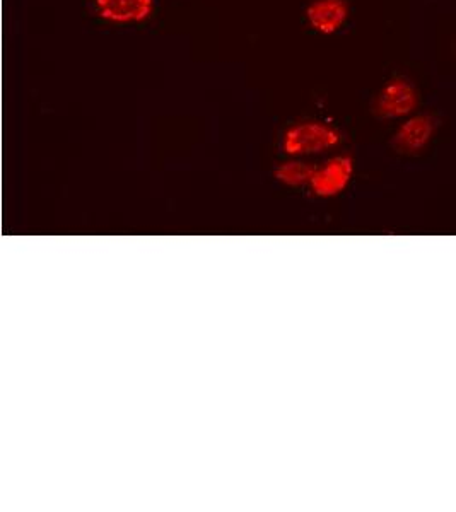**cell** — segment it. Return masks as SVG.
<instances>
[{
	"mask_svg": "<svg viewBox=\"0 0 456 512\" xmlns=\"http://www.w3.org/2000/svg\"><path fill=\"white\" fill-rule=\"evenodd\" d=\"M339 144V132L322 122H304L294 125L287 130L282 139V149L289 156L315 154V152L332 149Z\"/></svg>",
	"mask_w": 456,
	"mask_h": 512,
	"instance_id": "cell-1",
	"label": "cell"
},
{
	"mask_svg": "<svg viewBox=\"0 0 456 512\" xmlns=\"http://www.w3.org/2000/svg\"><path fill=\"white\" fill-rule=\"evenodd\" d=\"M417 91L405 79H393L381 89L375 99V113L381 118H402L416 110Z\"/></svg>",
	"mask_w": 456,
	"mask_h": 512,
	"instance_id": "cell-2",
	"label": "cell"
},
{
	"mask_svg": "<svg viewBox=\"0 0 456 512\" xmlns=\"http://www.w3.org/2000/svg\"><path fill=\"white\" fill-rule=\"evenodd\" d=\"M354 163L349 156L330 159L322 168H316L310 187L315 195L323 198L335 197L344 192L351 183Z\"/></svg>",
	"mask_w": 456,
	"mask_h": 512,
	"instance_id": "cell-3",
	"label": "cell"
},
{
	"mask_svg": "<svg viewBox=\"0 0 456 512\" xmlns=\"http://www.w3.org/2000/svg\"><path fill=\"white\" fill-rule=\"evenodd\" d=\"M436 134V120L429 115L412 117L398 127L393 135V147L402 154H419L424 151Z\"/></svg>",
	"mask_w": 456,
	"mask_h": 512,
	"instance_id": "cell-4",
	"label": "cell"
},
{
	"mask_svg": "<svg viewBox=\"0 0 456 512\" xmlns=\"http://www.w3.org/2000/svg\"><path fill=\"white\" fill-rule=\"evenodd\" d=\"M347 16L349 6L345 0H315L306 11L311 28L323 35H332L339 31L347 21Z\"/></svg>",
	"mask_w": 456,
	"mask_h": 512,
	"instance_id": "cell-5",
	"label": "cell"
},
{
	"mask_svg": "<svg viewBox=\"0 0 456 512\" xmlns=\"http://www.w3.org/2000/svg\"><path fill=\"white\" fill-rule=\"evenodd\" d=\"M100 16L112 23H141L152 14L154 0H96Z\"/></svg>",
	"mask_w": 456,
	"mask_h": 512,
	"instance_id": "cell-6",
	"label": "cell"
},
{
	"mask_svg": "<svg viewBox=\"0 0 456 512\" xmlns=\"http://www.w3.org/2000/svg\"><path fill=\"white\" fill-rule=\"evenodd\" d=\"M316 168L301 161H287L275 169V178L287 187H304L310 185Z\"/></svg>",
	"mask_w": 456,
	"mask_h": 512,
	"instance_id": "cell-7",
	"label": "cell"
}]
</instances>
